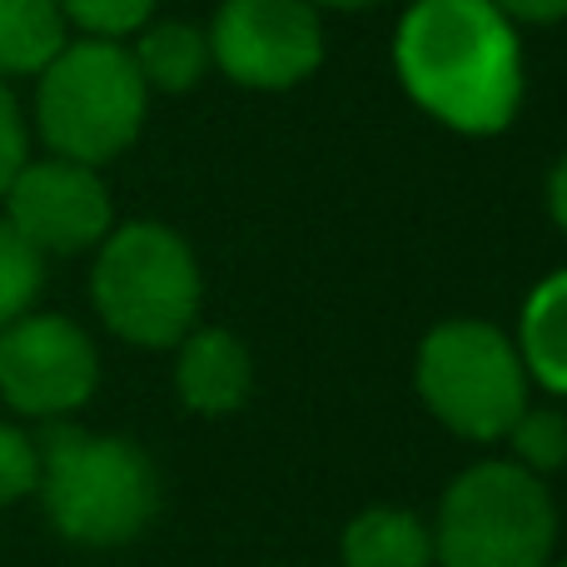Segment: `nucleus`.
<instances>
[{
    "instance_id": "obj_21",
    "label": "nucleus",
    "mask_w": 567,
    "mask_h": 567,
    "mask_svg": "<svg viewBox=\"0 0 567 567\" xmlns=\"http://www.w3.org/2000/svg\"><path fill=\"white\" fill-rule=\"evenodd\" d=\"M548 215H553V225L567 235V155L553 165V175H548Z\"/></svg>"
},
{
    "instance_id": "obj_8",
    "label": "nucleus",
    "mask_w": 567,
    "mask_h": 567,
    "mask_svg": "<svg viewBox=\"0 0 567 567\" xmlns=\"http://www.w3.org/2000/svg\"><path fill=\"white\" fill-rule=\"evenodd\" d=\"M100 383V353L65 313H20L0 329V399L25 419H65Z\"/></svg>"
},
{
    "instance_id": "obj_11",
    "label": "nucleus",
    "mask_w": 567,
    "mask_h": 567,
    "mask_svg": "<svg viewBox=\"0 0 567 567\" xmlns=\"http://www.w3.org/2000/svg\"><path fill=\"white\" fill-rule=\"evenodd\" d=\"M145 90L159 95H185L209 75L215 55H209V30L189 25V20H159V25L140 30V45L130 50Z\"/></svg>"
},
{
    "instance_id": "obj_10",
    "label": "nucleus",
    "mask_w": 567,
    "mask_h": 567,
    "mask_svg": "<svg viewBox=\"0 0 567 567\" xmlns=\"http://www.w3.org/2000/svg\"><path fill=\"white\" fill-rule=\"evenodd\" d=\"M175 349H179L175 389L185 399V409L205 413V419H225V413L249 403L255 359L229 329H189Z\"/></svg>"
},
{
    "instance_id": "obj_14",
    "label": "nucleus",
    "mask_w": 567,
    "mask_h": 567,
    "mask_svg": "<svg viewBox=\"0 0 567 567\" xmlns=\"http://www.w3.org/2000/svg\"><path fill=\"white\" fill-rule=\"evenodd\" d=\"M65 40L70 25L55 0H0V80L40 75Z\"/></svg>"
},
{
    "instance_id": "obj_7",
    "label": "nucleus",
    "mask_w": 567,
    "mask_h": 567,
    "mask_svg": "<svg viewBox=\"0 0 567 567\" xmlns=\"http://www.w3.org/2000/svg\"><path fill=\"white\" fill-rule=\"evenodd\" d=\"M209 55L245 90H293L323 65V20L309 0H225Z\"/></svg>"
},
{
    "instance_id": "obj_1",
    "label": "nucleus",
    "mask_w": 567,
    "mask_h": 567,
    "mask_svg": "<svg viewBox=\"0 0 567 567\" xmlns=\"http://www.w3.org/2000/svg\"><path fill=\"white\" fill-rule=\"evenodd\" d=\"M409 100L458 135H503L523 110V40L488 0H413L393 35Z\"/></svg>"
},
{
    "instance_id": "obj_20",
    "label": "nucleus",
    "mask_w": 567,
    "mask_h": 567,
    "mask_svg": "<svg viewBox=\"0 0 567 567\" xmlns=\"http://www.w3.org/2000/svg\"><path fill=\"white\" fill-rule=\"evenodd\" d=\"M493 10L513 20V25H558L567 20V0H488Z\"/></svg>"
},
{
    "instance_id": "obj_9",
    "label": "nucleus",
    "mask_w": 567,
    "mask_h": 567,
    "mask_svg": "<svg viewBox=\"0 0 567 567\" xmlns=\"http://www.w3.org/2000/svg\"><path fill=\"white\" fill-rule=\"evenodd\" d=\"M0 205H6L0 215L10 219V229L40 259L100 249L105 235L115 229V205H110V189L100 179V169L60 159V155L25 159Z\"/></svg>"
},
{
    "instance_id": "obj_3",
    "label": "nucleus",
    "mask_w": 567,
    "mask_h": 567,
    "mask_svg": "<svg viewBox=\"0 0 567 567\" xmlns=\"http://www.w3.org/2000/svg\"><path fill=\"white\" fill-rule=\"evenodd\" d=\"M150 90L120 40H65L35 75V125L50 155L75 165H110L145 130Z\"/></svg>"
},
{
    "instance_id": "obj_19",
    "label": "nucleus",
    "mask_w": 567,
    "mask_h": 567,
    "mask_svg": "<svg viewBox=\"0 0 567 567\" xmlns=\"http://www.w3.org/2000/svg\"><path fill=\"white\" fill-rule=\"evenodd\" d=\"M30 159V135H25V120H20V105L10 95V85L0 80V199H6L10 179L20 175V165Z\"/></svg>"
},
{
    "instance_id": "obj_4",
    "label": "nucleus",
    "mask_w": 567,
    "mask_h": 567,
    "mask_svg": "<svg viewBox=\"0 0 567 567\" xmlns=\"http://www.w3.org/2000/svg\"><path fill=\"white\" fill-rule=\"evenodd\" d=\"M90 299L115 339L140 349H175L199 323L205 279L179 229L159 219H130L100 245Z\"/></svg>"
},
{
    "instance_id": "obj_5",
    "label": "nucleus",
    "mask_w": 567,
    "mask_h": 567,
    "mask_svg": "<svg viewBox=\"0 0 567 567\" xmlns=\"http://www.w3.org/2000/svg\"><path fill=\"white\" fill-rule=\"evenodd\" d=\"M553 538L558 513L538 473L478 463L443 493L433 553L443 567H543Z\"/></svg>"
},
{
    "instance_id": "obj_16",
    "label": "nucleus",
    "mask_w": 567,
    "mask_h": 567,
    "mask_svg": "<svg viewBox=\"0 0 567 567\" xmlns=\"http://www.w3.org/2000/svg\"><path fill=\"white\" fill-rule=\"evenodd\" d=\"M65 25L85 30L90 40H125L150 25L159 0H55Z\"/></svg>"
},
{
    "instance_id": "obj_22",
    "label": "nucleus",
    "mask_w": 567,
    "mask_h": 567,
    "mask_svg": "<svg viewBox=\"0 0 567 567\" xmlns=\"http://www.w3.org/2000/svg\"><path fill=\"white\" fill-rule=\"evenodd\" d=\"M313 10H369V6H379V0H309Z\"/></svg>"
},
{
    "instance_id": "obj_6",
    "label": "nucleus",
    "mask_w": 567,
    "mask_h": 567,
    "mask_svg": "<svg viewBox=\"0 0 567 567\" xmlns=\"http://www.w3.org/2000/svg\"><path fill=\"white\" fill-rule=\"evenodd\" d=\"M419 393L463 439H503L528 409L518 343L483 319H449L419 349Z\"/></svg>"
},
{
    "instance_id": "obj_17",
    "label": "nucleus",
    "mask_w": 567,
    "mask_h": 567,
    "mask_svg": "<svg viewBox=\"0 0 567 567\" xmlns=\"http://www.w3.org/2000/svg\"><path fill=\"white\" fill-rule=\"evenodd\" d=\"M508 439L518 449V468L528 473H553L567 463V419L558 409H523Z\"/></svg>"
},
{
    "instance_id": "obj_15",
    "label": "nucleus",
    "mask_w": 567,
    "mask_h": 567,
    "mask_svg": "<svg viewBox=\"0 0 567 567\" xmlns=\"http://www.w3.org/2000/svg\"><path fill=\"white\" fill-rule=\"evenodd\" d=\"M40 289H45V259L10 229V219L0 215V329L16 323L20 313L35 309Z\"/></svg>"
},
{
    "instance_id": "obj_12",
    "label": "nucleus",
    "mask_w": 567,
    "mask_h": 567,
    "mask_svg": "<svg viewBox=\"0 0 567 567\" xmlns=\"http://www.w3.org/2000/svg\"><path fill=\"white\" fill-rule=\"evenodd\" d=\"M518 359L528 379H538L553 393H567V269L548 275L523 303Z\"/></svg>"
},
{
    "instance_id": "obj_18",
    "label": "nucleus",
    "mask_w": 567,
    "mask_h": 567,
    "mask_svg": "<svg viewBox=\"0 0 567 567\" xmlns=\"http://www.w3.org/2000/svg\"><path fill=\"white\" fill-rule=\"evenodd\" d=\"M40 483V449L25 429L0 419V508L30 498Z\"/></svg>"
},
{
    "instance_id": "obj_2",
    "label": "nucleus",
    "mask_w": 567,
    "mask_h": 567,
    "mask_svg": "<svg viewBox=\"0 0 567 567\" xmlns=\"http://www.w3.org/2000/svg\"><path fill=\"white\" fill-rule=\"evenodd\" d=\"M40 449V503L60 538L85 548H120L140 538L159 513V478L145 449L110 433H85L50 423Z\"/></svg>"
},
{
    "instance_id": "obj_23",
    "label": "nucleus",
    "mask_w": 567,
    "mask_h": 567,
    "mask_svg": "<svg viewBox=\"0 0 567 567\" xmlns=\"http://www.w3.org/2000/svg\"><path fill=\"white\" fill-rule=\"evenodd\" d=\"M563 567H567V563H563Z\"/></svg>"
},
{
    "instance_id": "obj_13",
    "label": "nucleus",
    "mask_w": 567,
    "mask_h": 567,
    "mask_svg": "<svg viewBox=\"0 0 567 567\" xmlns=\"http://www.w3.org/2000/svg\"><path fill=\"white\" fill-rule=\"evenodd\" d=\"M429 528L403 508H369L343 533V567H429Z\"/></svg>"
}]
</instances>
